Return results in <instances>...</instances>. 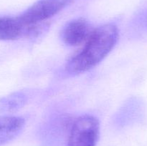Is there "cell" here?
Wrapping results in <instances>:
<instances>
[{
  "label": "cell",
  "instance_id": "cell-1",
  "mask_svg": "<svg viewBox=\"0 0 147 146\" xmlns=\"http://www.w3.org/2000/svg\"><path fill=\"white\" fill-rule=\"evenodd\" d=\"M119 36V29L113 24H103L93 29L81 51L67 62L65 71L76 75L94 68L114 48Z\"/></svg>",
  "mask_w": 147,
  "mask_h": 146
},
{
  "label": "cell",
  "instance_id": "cell-2",
  "mask_svg": "<svg viewBox=\"0 0 147 146\" xmlns=\"http://www.w3.org/2000/svg\"><path fill=\"white\" fill-rule=\"evenodd\" d=\"M100 134L97 117L86 114L79 116L71 125L67 146H96Z\"/></svg>",
  "mask_w": 147,
  "mask_h": 146
},
{
  "label": "cell",
  "instance_id": "cell-3",
  "mask_svg": "<svg viewBox=\"0 0 147 146\" xmlns=\"http://www.w3.org/2000/svg\"><path fill=\"white\" fill-rule=\"evenodd\" d=\"M72 0H38L19 16L27 27L40 25L67 7Z\"/></svg>",
  "mask_w": 147,
  "mask_h": 146
},
{
  "label": "cell",
  "instance_id": "cell-4",
  "mask_svg": "<svg viewBox=\"0 0 147 146\" xmlns=\"http://www.w3.org/2000/svg\"><path fill=\"white\" fill-rule=\"evenodd\" d=\"M40 25L27 27L18 17H0V40L11 41L20 38L24 34L37 32Z\"/></svg>",
  "mask_w": 147,
  "mask_h": 146
},
{
  "label": "cell",
  "instance_id": "cell-5",
  "mask_svg": "<svg viewBox=\"0 0 147 146\" xmlns=\"http://www.w3.org/2000/svg\"><path fill=\"white\" fill-rule=\"evenodd\" d=\"M91 31L86 19H76L66 24L62 31V38L67 45L78 46L87 40Z\"/></svg>",
  "mask_w": 147,
  "mask_h": 146
},
{
  "label": "cell",
  "instance_id": "cell-6",
  "mask_svg": "<svg viewBox=\"0 0 147 146\" xmlns=\"http://www.w3.org/2000/svg\"><path fill=\"white\" fill-rule=\"evenodd\" d=\"M24 119L18 116H0V146L9 143L21 133Z\"/></svg>",
  "mask_w": 147,
  "mask_h": 146
},
{
  "label": "cell",
  "instance_id": "cell-7",
  "mask_svg": "<svg viewBox=\"0 0 147 146\" xmlns=\"http://www.w3.org/2000/svg\"><path fill=\"white\" fill-rule=\"evenodd\" d=\"M28 97L24 92L18 91L0 99V113H11L22 108Z\"/></svg>",
  "mask_w": 147,
  "mask_h": 146
}]
</instances>
